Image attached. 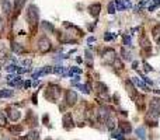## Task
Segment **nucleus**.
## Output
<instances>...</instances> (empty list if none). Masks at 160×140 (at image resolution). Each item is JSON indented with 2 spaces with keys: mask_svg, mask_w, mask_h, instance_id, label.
Wrapping results in <instances>:
<instances>
[{
  "mask_svg": "<svg viewBox=\"0 0 160 140\" xmlns=\"http://www.w3.org/2000/svg\"><path fill=\"white\" fill-rule=\"evenodd\" d=\"M38 18H40V13H38V7L35 4H30L28 10H27V21L32 28H35V25L38 24Z\"/></svg>",
  "mask_w": 160,
  "mask_h": 140,
  "instance_id": "nucleus-1",
  "label": "nucleus"
},
{
  "mask_svg": "<svg viewBox=\"0 0 160 140\" xmlns=\"http://www.w3.org/2000/svg\"><path fill=\"white\" fill-rule=\"evenodd\" d=\"M61 93H62V90H61V87L56 86V84H49L48 86V91L45 93V97L51 100L52 102H55L59 97H61Z\"/></svg>",
  "mask_w": 160,
  "mask_h": 140,
  "instance_id": "nucleus-2",
  "label": "nucleus"
},
{
  "mask_svg": "<svg viewBox=\"0 0 160 140\" xmlns=\"http://www.w3.org/2000/svg\"><path fill=\"white\" fill-rule=\"evenodd\" d=\"M51 48H52L51 41H49L47 37H41L40 41H38V49H40L41 53H47V52H49Z\"/></svg>",
  "mask_w": 160,
  "mask_h": 140,
  "instance_id": "nucleus-3",
  "label": "nucleus"
},
{
  "mask_svg": "<svg viewBox=\"0 0 160 140\" xmlns=\"http://www.w3.org/2000/svg\"><path fill=\"white\" fill-rule=\"evenodd\" d=\"M65 101L69 107H73L76 102H77V94L74 93L73 90H67L66 91V97H65Z\"/></svg>",
  "mask_w": 160,
  "mask_h": 140,
  "instance_id": "nucleus-4",
  "label": "nucleus"
},
{
  "mask_svg": "<svg viewBox=\"0 0 160 140\" xmlns=\"http://www.w3.org/2000/svg\"><path fill=\"white\" fill-rule=\"evenodd\" d=\"M74 123H73V118H72V114H66L63 116V128L66 130H69V129H72Z\"/></svg>",
  "mask_w": 160,
  "mask_h": 140,
  "instance_id": "nucleus-5",
  "label": "nucleus"
},
{
  "mask_svg": "<svg viewBox=\"0 0 160 140\" xmlns=\"http://www.w3.org/2000/svg\"><path fill=\"white\" fill-rule=\"evenodd\" d=\"M100 10H101V4H100V3H94V4H91V6L88 7V13H90V16L98 17Z\"/></svg>",
  "mask_w": 160,
  "mask_h": 140,
  "instance_id": "nucleus-6",
  "label": "nucleus"
},
{
  "mask_svg": "<svg viewBox=\"0 0 160 140\" xmlns=\"http://www.w3.org/2000/svg\"><path fill=\"white\" fill-rule=\"evenodd\" d=\"M7 115H8V118H10L13 122H17V121L21 118V112H20L18 109H8Z\"/></svg>",
  "mask_w": 160,
  "mask_h": 140,
  "instance_id": "nucleus-7",
  "label": "nucleus"
},
{
  "mask_svg": "<svg viewBox=\"0 0 160 140\" xmlns=\"http://www.w3.org/2000/svg\"><path fill=\"white\" fill-rule=\"evenodd\" d=\"M25 6V0H14V14L16 16H18L20 13H21V10H23V7Z\"/></svg>",
  "mask_w": 160,
  "mask_h": 140,
  "instance_id": "nucleus-8",
  "label": "nucleus"
},
{
  "mask_svg": "<svg viewBox=\"0 0 160 140\" xmlns=\"http://www.w3.org/2000/svg\"><path fill=\"white\" fill-rule=\"evenodd\" d=\"M120 130L124 133V134H129V133L132 132V126H131L129 122H121L120 123Z\"/></svg>",
  "mask_w": 160,
  "mask_h": 140,
  "instance_id": "nucleus-9",
  "label": "nucleus"
},
{
  "mask_svg": "<svg viewBox=\"0 0 160 140\" xmlns=\"http://www.w3.org/2000/svg\"><path fill=\"white\" fill-rule=\"evenodd\" d=\"M150 109L160 115V98H153L150 101Z\"/></svg>",
  "mask_w": 160,
  "mask_h": 140,
  "instance_id": "nucleus-10",
  "label": "nucleus"
},
{
  "mask_svg": "<svg viewBox=\"0 0 160 140\" xmlns=\"http://www.w3.org/2000/svg\"><path fill=\"white\" fill-rule=\"evenodd\" d=\"M40 134L41 133L38 130H31L25 137H23V140H40Z\"/></svg>",
  "mask_w": 160,
  "mask_h": 140,
  "instance_id": "nucleus-11",
  "label": "nucleus"
},
{
  "mask_svg": "<svg viewBox=\"0 0 160 140\" xmlns=\"http://www.w3.org/2000/svg\"><path fill=\"white\" fill-rule=\"evenodd\" d=\"M0 4H1V8H3L4 14H10L11 13V3L8 0H1Z\"/></svg>",
  "mask_w": 160,
  "mask_h": 140,
  "instance_id": "nucleus-12",
  "label": "nucleus"
},
{
  "mask_svg": "<svg viewBox=\"0 0 160 140\" xmlns=\"http://www.w3.org/2000/svg\"><path fill=\"white\" fill-rule=\"evenodd\" d=\"M125 87H127V91H128V94L132 97V98H134V100H135L138 94H136L135 88H134V86H132V83H131V81H127V83H125Z\"/></svg>",
  "mask_w": 160,
  "mask_h": 140,
  "instance_id": "nucleus-13",
  "label": "nucleus"
},
{
  "mask_svg": "<svg viewBox=\"0 0 160 140\" xmlns=\"http://www.w3.org/2000/svg\"><path fill=\"white\" fill-rule=\"evenodd\" d=\"M132 81H134V83H135L136 86L138 87H141V88H143L145 91H150V90H149V87L146 86V84H145L143 81H142V80H139V78L138 77H132Z\"/></svg>",
  "mask_w": 160,
  "mask_h": 140,
  "instance_id": "nucleus-14",
  "label": "nucleus"
},
{
  "mask_svg": "<svg viewBox=\"0 0 160 140\" xmlns=\"http://www.w3.org/2000/svg\"><path fill=\"white\" fill-rule=\"evenodd\" d=\"M135 133H136V136L139 137L141 140H145L146 139V132H145V128L143 126H141V128H138L135 130Z\"/></svg>",
  "mask_w": 160,
  "mask_h": 140,
  "instance_id": "nucleus-15",
  "label": "nucleus"
},
{
  "mask_svg": "<svg viewBox=\"0 0 160 140\" xmlns=\"http://www.w3.org/2000/svg\"><path fill=\"white\" fill-rule=\"evenodd\" d=\"M13 95H14V93L11 90H0V98H10Z\"/></svg>",
  "mask_w": 160,
  "mask_h": 140,
  "instance_id": "nucleus-16",
  "label": "nucleus"
},
{
  "mask_svg": "<svg viewBox=\"0 0 160 140\" xmlns=\"http://www.w3.org/2000/svg\"><path fill=\"white\" fill-rule=\"evenodd\" d=\"M96 88L98 93H107V91H108V87L105 86V84H103V83H100V81L96 83Z\"/></svg>",
  "mask_w": 160,
  "mask_h": 140,
  "instance_id": "nucleus-17",
  "label": "nucleus"
},
{
  "mask_svg": "<svg viewBox=\"0 0 160 140\" xmlns=\"http://www.w3.org/2000/svg\"><path fill=\"white\" fill-rule=\"evenodd\" d=\"M11 49H13L14 53H23V52H24V48L21 46L20 44H13V45H11Z\"/></svg>",
  "mask_w": 160,
  "mask_h": 140,
  "instance_id": "nucleus-18",
  "label": "nucleus"
},
{
  "mask_svg": "<svg viewBox=\"0 0 160 140\" xmlns=\"http://www.w3.org/2000/svg\"><path fill=\"white\" fill-rule=\"evenodd\" d=\"M121 55H122V58H124L125 60H132V55H131V52H128L125 48L121 49Z\"/></svg>",
  "mask_w": 160,
  "mask_h": 140,
  "instance_id": "nucleus-19",
  "label": "nucleus"
},
{
  "mask_svg": "<svg viewBox=\"0 0 160 140\" xmlns=\"http://www.w3.org/2000/svg\"><path fill=\"white\" fill-rule=\"evenodd\" d=\"M41 25H42V28H44V30H47V31H49V32H52L54 30H55V28H54V25H52L51 23H48V21H42Z\"/></svg>",
  "mask_w": 160,
  "mask_h": 140,
  "instance_id": "nucleus-20",
  "label": "nucleus"
},
{
  "mask_svg": "<svg viewBox=\"0 0 160 140\" xmlns=\"http://www.w3.org/2000/svg\"><path fill=\"white\" fill-rule=\"evenodd\" d=\"M122 134H124V133L121 132V130H118V132H112L111 137L112 139H115V140H125V137H124Z\"/></svg>",
  "mask_w": 160,
  "mask_h": 140,
  "instance_id": "nucleus-21",
  "label": "nucleus"
},
{
  "mask_svg": "<svg viewBox=\"0 0 160 140\" xmlns=\"http://www.w3.org/2000/svg\"><path fill=\"white\" fill-rule=\"evenodd\" d=\"M114 4H115V7H117L118 11L125 10V8H124V3H122V0H115V1H114Z\"/></svg>",
  "mask_w": 160,
  "mask_h": 140,
  "instance_id": "nucleus-22",
  "label": "nucleus"
},
{
  "mask_svg": "<svg viewBox=\"0 0 160 140\" xmlns=\"http://www.w3.org/2000/svg\"><path fill=\"white\" fill-rule=\"evenodd\" d=\"M107 123H108L107 125V129H108V130H114V128H115V122L108 118V119H107Z\"/></svg>",
  "mask_w": 160,
  "mask_h": 140,
  "instance_id": "nucleus-23",
  "label": "nucleus"
},
{
  "mask_svg": "<svg viewBox=\"0 0 160 140\" xmlns=\"http://www.w3.org/2000/svg\"><path fill=\"white\" fill-rule=\"evenodd\" d=\"M4 25H6V18L0 17V34H3V31H4Z\"/></svg>",
  "mask_w": 160,
  "mask_h": 140,
  "instance_id": "nucleus-24",
  "label": "nucleus"
},
{
  "mask_svg": "<svg viewBox=\"0 0 160 140\" xmlns=\"http://www.w3.org/2000/svg\"><path fill=\"white\" fill-rule=\"evenodd\" d=\"M7 123V119H6V115L3 114V112H0V125L1 126H4V125Z\"/></svg>",
  "mask_w": 160,
  "mask_h": 140,
  "instance_id": "nucleus-25",
  "label": "nucleus"
},
{
  "mask_svg": "<svg viewBox=\"0 0 160 140\" xmlns=\"http://www.w3.org/2000/svg\"><path fill=\"white\" fill-rule=\"evenodd\" d=\"M124 45L125 46H131V37H128L127 34L124 35Z\"/></svg>",
  "mask_w": 160,
  "mask_h": 140,
  "instance_id": "nucleus-26",
  "label": "nucleus"
},
{
  "mask_svg": "<svg viewBox=\"0 0 160 140\" xmlns=\"http://www.w3.org/2000/svg\"><path fill=\"white\" fill-rule=\"evenodd\" d=\"M115 38V35H112L111 32H105L104 35V41H111V39Z\"/></svg>",
  "mask_w": 160,
  "mask_h": 140,
  "instance_id": "nucleus-27",
  "label": "nucleus"
},
{
  "mask_svg": "<svg viewBox=\"0 0 160 140\" xmlns=\"http://www.w3.org/2000/svg\"><path fill=\"white\" fill-rule=\"evenodd\" d=\"M108 13H110V14H114V13H115V4H114V3H110V4H108Z\"/></svg>",
  "mask_w": 160,
  "mask_h": 140,
  "instance_id": "nucleus-28",
  "label": "nucleus"
},
{
  "mask_svg": "<svg viewBox=\"0 0 160 140\" xmlns=\"http://www.w3.org/2000/svg\"><path fill=\"white\" fill-rule=\"evenodd\" d=\"M16 69H17V66L16 64H8V66H6V71H16Z\"/></svg>",
  "mask_w": 160,
  "mask_h": 140,
  "instance_id": "nucleus-29",
  "label": "nucleus"
},
{
  "mask_svg": "<svg viewBox=\"0 0 160 140\" xmlns=\"http://www.w3.org/2000/svg\"><path fill=\"white\" fill-rule=\"evenodd\" d=\"M122 3H124V8H131L132 7V3H131L129 0H122Z\"/></svg>",
  "mask_w": 160,
  "mask_h": 140,
  "instance_id": "nucleus-30",
  "label": "nucleus"
},
{
  "mask_svg": "<svg viewBox=\"0 0 160 140\" xmlns=\"http://www.w3.org/2000/svg\"><path fill=\"white\" fill-rule=\"evenodd\" d=\"M10 130L11 132H21L23 130V126H13V128H10Z\"/></svg>",
  "mask_w": 160,
  "mask_h": 140,
  "instance_id": "nucleus-31",
  "label": "nucleus"
},
{
  "mask_svg": "<svg viewBox=\"0 0 160 140\" xmlns=\"http://www.w3.org/2000/svg\"><path fill=\"white\" fill-rule=\"evenodd\" d=\"M63 70H65L63 66H56V69H54V71H55V73H62Z\"/></svg>",
  "mask_w": 160,
  "mask_h": 140,
  "instance_id": "nucleus-32",
  "label": "nucleus"
},
{
  "mask_svg": "<svg viewBox=\"0 0 160 140\" xmlns=\"http://www.w3.org/2000/svg\"><path fill=\"white\" fill-rule=\"evenodd\" d=\"M73 73H77V74H80V73H81V70L77 69V67H72V69H70V74H73Z\"/></svg>",
  "mask_w": 160,
  "mask_h": 140,
  "instance_id": "nucleus-33",
  "label": "nucleus"
},
{
  "mask_svg": "<svg viewBox=\"0 0 160 140\" xmlns=\"http://www.w3.org/2000/svg\"><path fill=\"white\" fill-rule=\"evenodd\" d=\"M114 64L117 66V69H122V63H121L120 60H117V59H115V60H114Z\"/></svg>",
  "mask_w": 160,
  "mask_h": 140,
  "instance_id": "nucleus-34",
  "label": "nucleus"
},
{
  "mask_svg": "<svg viewBox=\"0 0 160 140\" xmlns=\"http://www.w3.org/2000/svg\"><path fill=\"white\" fill-rule=\"evenodd\" d=\"M79 80H80L79 76H74V77H73V80H72V84H77V83H79Z\"/></svg>",
  "mask_w": 160,
  "mask_h": 140,
  "instance_id": "nucleus-35",
  "label": "nucleus"
},
{
  "mask_svg": "<svg viewBox=\"0 0 160 140\" xmlns=\"http://www.w3.org/2000/svg\"><path fill=\"white\" fill-rule=\"evenodd\" d=\"M143 80H145V81H146V83H147V84H149V86H152V84H153V81H152V80H150V78L143 77Z\"/></svg>",
  "mask_w": 160,
  "mask_h": 140,
  "instance_id": "nucleus-36",
  "label": "nucleus"
},
{
  "mask_svg": "<svg viewBox=\"0 0 160 140\" xmlns=\"http://www.w3.org/2000/svg\"><path fill=\"white\" fill-rule=\"evenodd\" d=\"M145 70H146V71H150V70H153V67H150L147 63H145Z\"/></svg>",
  "mask_w": 160,
  "mask_h": 140,
  "instance_id": "nucleus-37",
  "label": "nucleus"
},
{
  "mask_svg": "<svg viewBox=\"0 0 160 140\" xmlns=\"http://www.w3.org/2000/svg\"><path fill=\"white\" fill-rule=\"evenodd\" d=\"M24 87H25V88H28V87H31V81H30V80H28V81H25Z\"/></svg>",
  "mask_w": 160,
  "mask_h": 140,
  "instance_id": "nucleus-38",
  "label": "nucleus"
},
{
  "mask_svg": "<svg viewBox=\"0 0 160 140\" xmlns=\"http://www.w3.org/2000/svg\"><path fill=\"white\" fill-rule=\"evenodd\" d=\"M94 41H96V38H94V37H90V38L87 39V42H88V44H91V42H94Z\"/></svg>",
  "mask_w": 160,
  "mask_h": 140,
  "instance_id": "nucleus-39",
  "label": "nucleus"
},
{
  "mask_svg": "<svg viewBox=\"0 0 160 140\" xmlns=\"http://www.w3.org/2000/svg\"><path fill=\"white\" fill-rule=\"evenodd\" d=\"M132 69H138V62H134V64H132Z\"/></svg>",
  "mask_w": 160,
  "mask_h": 140,
  "instance_id": "nucleus-40",
  "label": "nucleus"
},
{
  "mask_svg": "<svg viewBox=\"0 0 160 140\" xmlns=\"http://www.w3.org/2000/svg\"><path fill=\"white\" fill-rule=\"evenodd\" d=\"M44 122H45V123H48V115H45V116H44Z\"/></svg>",
  "mask_w": 160,
  "mask_h": 140,
  "instance_id": "nucleus-41",
  "label": "nucleus"
},
{
  "mask_svg": "<svg viewBox=\"0 0 160 140\" xmlns=\"http://www.w3.org/2000/svg\"><path fill=\"white\" fill-rule=\"evenodd\" d=\"M146 3H147V0H142V6H145Z\"/></svg>",
  "mask_w": 160,
  "mask_h": 140,
  "instance_id": "nucleus-42",
  "label": "nucleus"
},
{
  "mask_svg": "<svg viewBox=\"0 0 160 140\" xmlns=\"http://www.w3.org/2000/svg\"><path fill=\"white\" fill-rule=\"evenodd\" d=\"M3 140H6V139H3Z\"/></svg>",
  "mask_w": 160,
  "mask_h": 140,
  "instance_id": "nucleus-43",
  "label": "nucleus"
}]
</instances>
